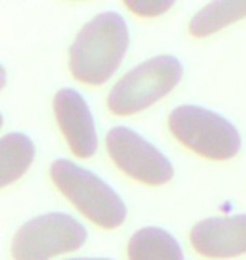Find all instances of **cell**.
<instances>
[{"label":"cell","instance_id":"6da1fadb","mask_svg":"<svg viewBox=\"0 0 246 260\" xmlns=\"http://www.w3.org/2000/svg\"><path fill=\"white\" fill-rule=\"evenodd\" d=\"M128 44V25L122 15L113 10L95 15L69 49L71 75L85 85H104L122 64Z\"/></svg>","mask_w":246,"mask_h":260},{"label":"cell","instance_id":"7a4b0ae2","mask_svg":"<svg viewBox=\"0 0 246 260\" xmlns=\"http://www.w3.org/2000/svg\"><path fill=\"white\" fill-rule=\"evenodd\" d=\"M49 174L57 189L95 225L115 230L127 220V206L108 183L67 159L51 164Z\"/></svg>","mask_w":246,"mask_h":260},{"label":"cell","instance_id":"3957f363","mask_svg":"<svg viewBox=\"0 0 246 260\" xmlns=\"http://www.w3.org/2000/svg\"><path fill=\"white\" fill-rule=\"evenodd\" d=\"M184 76L175 56L160 54L135 66L110 90L107 103L115 115H133L174 90Z\"/></svg>","mask_w":246,"mask_h":260},{"label":"cell","instance_id":"277c9868","mask_svg":"<svg viewBox=\"0 0 246 260\" xmlns=\"http://www.w3.org/2000/svg\"><path fill=\"white\" fill-rule=\"evenodd\" d=\"M172 135L187 149L211 160H229L241 149V135L228 118L209 108L181 105L169 113Z\"/></svg>","mask_w":246,"mask_h":260},{"label":"cell","instance_id":"5b68a950","mask_svg":"<svg viewBox=\"0 0 246 260\" xmlns=\"http://www.w3.org/2000/svg\"><path fill=\"white\" fill-rule=\"evenodd\" d=\"M86 228L66 213H46L24 223L12 240L14 260H51L85 245Z\"/></svg>","mask_w":246,"mask_h":260},{"label":"cell","instance_id":"8992f818","mask_svg":"<svg viewBox=\"0 0 246 260\" xmlns=\"http://www.w3.org/2000/svg\"><path fill=\"white\" fill-rule=\"evenodd\" d=\"M107 150L120 171L144 184L160 186L174 178L170 160L155 145L128 127L108 130Z\"/></svg>","mask_w":246,"mask_h":260},{"label":"cell","instance_id":"52a82bcc","mask_svg":"<svg viewBox=\"0 0 246 260\" xmlns=\"http://www.w3.org/2000/svg\"><path fill=\"white\" fill-rule=\"evenodd\" d=\"M54 115L71 152L80 159H90L98 149L95 118L86 100L73 88H61L54 95Z\"/></svg>","mask_w":246,"mask_h":260},{"label":"cell","instance_id":"ba28073f","mask_svg":"<svg viewBox=\"0 0 246 260\" xmlns=\"http://www.w3.org/2000/svg\"><path fill=\"white\" fill-rule=\"evenodd\" d=\"M192 248L207 258H231L246 253V215L206 218L191 230Z\"/></svg>","mask_w":246,"mask_h":260},{"label":"cell","instance_id":"9c48e42d","mask_svg":"<svg viewBox=\"0 0 246 260\" xmlns=\"http://www.w3.org/2000/svg\"><path fill=\"white\" fill-rule=\"evenodd\" d=\"M128 260H186L174 235L159 226L135 232L128 242Z\"/></svg>","mask_w":246,"mask_h":260},{"label":"cell","instance_id":"30bf717a","mask_svg":"<svg viewBox=\"0 0 246 260\" xmlns=\"http://www.w3.org/2000/svg\"><path fill=\"white\" fill-rule=\"evenodd\" d=\"M36 157V145L22 132L5 134L0 140V186L15 183L25 174Z\"/></svg>","mask_w":246,"mask_h":260},{"label":"cell","instance_id":"8fae6325","mask_svg":"<svg viewBox=\"0 0 246 260\" xmlns=\"http://www.w3.org/2000/svg\"><path fill=\"white\" fill-rule=\"evenodd\" d=\"M246 17V0H216L207 4L191 19L189 34L192 38H207L226 25Z\"/></svg>","mask_w":246,"mask_h":260},{"label":"cell","instance_id":"7c38bea8","mask_svg":"<svg viewBox=\"0 0 246 260\" xmlns=\"http://www.w3.org/2000/svg\"><path fill=\"white\" fill-rule=\"evenodd\" d=\"M125 7L140 17H159L174 7L172 0H125Z\"/></svg>","mask_w":246,"mask_h":260},{"label":"cell","instance_id":"4fadbf2b","mask_svg":"<svg viewBox=\"0 0 246 260\" xmlns=\"http://www.w3.org/2000/svg\"><path fill=\"white\" fill-rule=\"evenodd\" d=\"M67 260H112V258H67Z\"/></svg>","mask_w":246,"mask_h":260}]
</instances>
